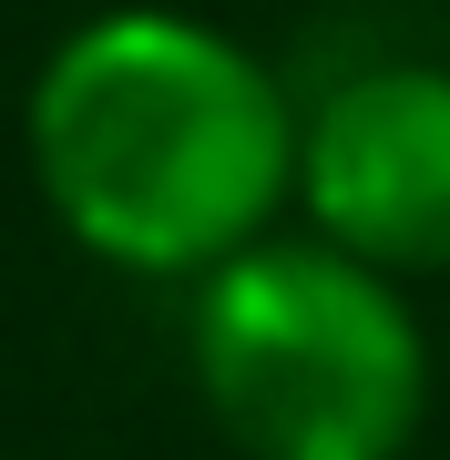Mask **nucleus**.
I'll return each instance as SVG.
<instances>
[{
    "label": "nucleus",
    "instance_id": "f03ea898",
    "mask_svg": "<svg viewBox=\"0 0 450 460\" xmlns=\"http://www.w3.org/2000/svg\"><path fill=\"white\" fill-rule=\"evenodd\" d=\"M184 368L246 460H410L430 420V328L410 287L307 226L195 287Z\"/></svg>",
    "mask_w": 450,
    "mask_h": 460
},
{
    "label": "nucleus",
    "instance_id": "f257e3e1",
    "mask_svg": "<svg viewBox=\"0 0 450 460\" xmlns=\"http://www.w3.org/2000/svg\"><path fill=\"white\" fill-rule=\"evenodd\" d=\"M21 144L51 226L83 256L154 287H205L297 215L307 102L235 31L123 0L41 51Z\"/></svg>",
    "mask_w": 450,
    "mask_h": 460
},
{
    "label": "nucleus",
    "instance_id": "7ed1b4c3",
    "mask_svg": "<svg viewBox=\"0 0 450 460\" xmlns=\"http://www.w3.org/2000/svg\"><path fill=\"white\" fill-rule=\"evenodd\" d=\"M297 226L379 277L450 266V62H358L307 102Z\"/></svg>",
    "mask_w": 450,
    "mask_h": 460
}]
</instances>
